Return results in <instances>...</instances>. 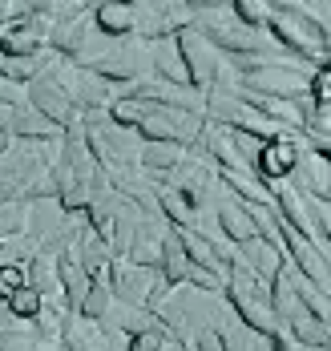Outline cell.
I'll return each mask as SVG.
<instances>
[{
  "label": "cell",
  "instance_id": "obj_1",
  "mask_svg": "<svg viewBox=\"0 0 331 351\" xmlns=\"http://www.w3.org/2000/svg\"><path fill=\"white\" fill-rule=\"evenodd\" d=\"M267 33L275 36L295 61L303 65H323V53H328V33L307 21L303 12H287V8H275L271 21H267Z\"/></svg>",
  "mask_w": 331,
  "mask_h": 351
},
{
  "label": "cell",
  "instance_id": "obj_2",
  "mask_svg": "<svg viewBox=\"0 0 331 351\" xmlns=\"http://www.w3.org/2000/svg\"><path fill=\"white\" fill-rule=\"evenodd\" d=\"M162 287H170V282L162 279V271H158V267H138V263L113 258V267H110V291H113V299H117V303L146 307V311H149V299H154Z\"/></svg>",
  "mask_w": 331,
  "mask_h": 351
},
{
  "label": "cell",
  "instance_id": "obj_3",
  "mask_svg": "<svg viewBox=\"0 0 331 351\" xmlns=\"http://www.w3.org/2000/svg\"><path fill=\"white\" fill-rule=\"evenodd\" d=\"M178 36V49H182V61H186V73H190V85L194 89H210L214 85V77H219V65H222V53L219 45L210 40V36L202 33V29H182V33H174Z\"/></svg>",
  "mask_w": 331,
  "mask_h": 351
},
{
  "label": "cell",
  "instance_id": "obj_4",
  "mask_svg": "<svg viewBox=\"0 0 331 351\" xmlns=\"http://www.w3.org/2000/svg\"><path fill=\"white\" fill-rule=\"evenodd\" d=\"M299 154H303V134H275V138L262 141L255 158V174L275 186V182H287L299 166Z\"/></svg>",
  "mask_w": 331,
  "mask_h": 351
},
{
  "label": "cell",
  "instance_id": "obj_5",
  "mask_svg": "<svg viewBox=\"0 0 331 351\" xmlns=\"http://www.w3.org/2000/svg\"><path fill=\"white\" fill-rule=\"evenodd\" d=\"M25 101H29L33 109H40V113H45V117H49L61 134H65L69 125H77V121H81V109L73 106V97H69L65 89H57L49 77H37L33 85H25Z\"/></svg>",
  "mask_w": 331,
  "mask_h": 351
},
{
  "label": "cell",
  "instance_id": "obj_6",
  "mask_svg": "<svg viewBox=\"0 0 331 351\" xmlns=\"http://www.w3.org/2000/svg\"><path fill=\"white\" fill-rule=\"evenodd\" d=\"M230 258H234V263H243V267H247L251 275H258V279L267 282V287L279 279V271L287 267V254H283V250H279L275 243H267L262 234L247 239L243 246H234V250H230Z\"/></svg>",
  "mask_w": 331,
  "mask_h": 351
},
{
  "label": "cell",
  "instance_id": "obj_7",
  "mask_svg": "<svg viewBox=\"0 0 331 351\" xmlns=\"http://www.w3.org/2000/svg\"><path fill=\"white\" fill-rule=\"evenodd\" d=\"M149 45V69L158 81H174V85H190V73H186L182 49H178V36H154Z\"/></svg>",
  "mask_w": 331,
  "mask_h": 351
},
{
  "label": "cell",
  "instance_id": "obj_8",
  "mask_svg": "<svg viewBox=\"0 0 331 351\" xmlns=\"http://www.w3.org/2000/svg\"><path fill=\"white\" fill-rule=\"evenodd\" d=\"M8 134L16 141H57V138H65L40 109H33L29 101H16L12 106V121H8Z\"/></svg>",
  "mask_w": 331,
  "mask_h": 351
},
{
  "label": "cell",
  "instance_id": "obj_9",
  "mask_svg": "<svg viewBox=\"0 0 331 351\" xmlns=\"http://www.w3.org/2000/svg\"><path fill=\"white\" fill-rule=\"evenodd\" d=\"M186 154H190V149L178 145V141H146V145H142V174H146L149 182H166V178L186 162Z\"/></svg>",
  "mask_w": 331,
  "mask_h": 351
},
{
  "label": "cell",
  "instance_id": "obj_10",
  "mask_svg": "<svg viewBox=\"0 0 331 351\" xmlns=\"http://www.w3.org/2000/svg\"><path fill=\"white\" fill-rule=\"evenodd\" d=\"M61 348L65 351H106V327L97 319H85L69 311L65 327H61Z\"/></svg>",
  "mask_w": 331,
  "mask_h": 351
},
{
  "label": "cell",
  "instance_id": "obj_11",
  "mask_svg": "<svg viewBox=\"0 0 331 351\" xmlns=\"http://www.w3.org/2000/svg\"><path fill=\"white\" fill-rule=\"evenodd\" d=\"M158 271H162V279L170 282V287H182L190 282V254H186L182 239H178V230L170 226V234L162 239V258H158Z\"/></svg>",
  "mask_w": 331,
  "mask_h": 351
},
{
  "label": "cell",
  "instance_id": "obj_12",
  "mask_svg": "<svg viewBox=\"0 0 331 351\" xmlns=\"http://www.w3.org/2000/svg\"><path fill=\"white\" fill-rule=\"evenodd\" d=\"M93 25L106 36H134V4H117V0H101L93 8Z\"/></svg>",
  "mask_w": 331,
  "mask_h": 351
},
{
  "label": "cell",
  "instance_id": "obj_13",
  "mask_svg": "<svg viewBox=\"0 0 331 351\" xmlns=\"http://www.w3.org/2000/svg\"><path fill=\"white\" fill-rule=\"evenodd\" d=\"M40 49H45V45H40L21 21H8V25H4V36H0V57H4V61H8V57H37Z\"/></svg>",
  "mask_w": 331,
  "mask_h": 351
},
{
  "label": "cell",
  "instance_id": "obj_14",
  "mask_svg": "<svg viewBox=\"0 0 331 351\" xmlns=\"http://www.w3.org/2000/svg\"><path fill=\"white\" fill-rule=\"evenodd\" d=\"M154 109V101L149 97H134V93H125V97H117L106 113H110V121H117V125H125V130H138L142 121H146V113Z\"/></svg>",
  "mask_w": 331,
  "mask_h": 351
},
{
  "label": "cell",
  "instance_id": "obj_15",
  "mask_svg": "<svg viewBox=\"0 0 331 351\" xmlns=\"http://www.w3.org/2000/svg\"><path fill=\"white\" fill-rule=\"evenodd\" d=\"M110 307H113V291H110V279H93L89 282V291L81 295V303H77V315H85V319H101L110 315Z\"/></svg>",
  "mask_w": 331,
  "mask_h": 351
},
{
  "label": "cell",
  "instance_id": "obj_16",
  "mask_svg": "<svg viewBox=\"0 0 331 351\" xmlns=\"http://www.w3.org/2000/svg\"><path fill=\"white\" fill-rule=\"evenodd\" d=\"M8 303V315L16 319V323H33V319L40 315V307H45V299H40L33 287H21L12 299H4Z\"/></svg>",
  "mask_w": 331,
  "mask_h": 351
},
{
  "label": "cell",
  "instance_id": "obj_17",
  "mask_svg": "<svg viewBox=\"0 0 331 351\" xmlns=\"http://www.w3.org/2000/svg\"><path fill=\"white\" fill-rule=\"evenodd\" d=\"M37 254V246L29 243V234H4L0 239V267L4 263H29Z\"/></svg>",
  "mask_w": 331,
  "mask_h": 351
},
{
  "label": "cell",
  "instance_id": "obj_18",
  "mask_svg": "<svg viewBox=\"0 0 331 351\" xmlns=\"http://www.w3.org/2000/svg\"><path fill=\"white\" fill-rule=\"evenodd\" d=\"M25 198H12V202H0V239L4 234H25Z\"/></svg>",
  "mask_w": 331,
  "mask_h": 351
},
{
  "label": "cell",
  "instance_id": "obj_19",
  "mask_svg": "<svg viewBox=\"0 0 331 351\" xmlns=\"http://www.w3.org/2000/svg\"><path fill=\"white\" fill-rule=\"evenodd\" d=\"M166 343H170V331H166L162 323H154L146 331H134L125 351H166Z\"/></svg>",
  "mask_w": 331,
  "mask_h": 351
},
{
  "label": "cell",
  "instance_id": "obj_20",
  "mask_svg": "<svg viewBox=\"0 0 331 351\" xmlns=\"http://www.w3.org/2000/svg\"><path fill=\"white\" fill-rule=\"evenodd\" d=\"M21 287H29L25 263H4V267H0V299H12Z\"/></svg>",
  "mask_w": 331,
  "mask_h": 351
},
{
  "label": "cell",
  "instance_id": "obj_21",
  "mask_svg": "<svg viewBox=\"0 0 331 351\" xmlns=\"http://www.w3.org/2000/svg\"><path fill=\"white\" fill-rule=\"evenodd\" d=\"M12 106H16V101L0 97V130H8V121H12Z\"/></svg>",
  "mask_w": 331,
  "mask_h": 351
},
{
  "label": "cell",
  "instance_id": "obj_22",
  "mask_svg": "<svg viewBox=\"0 0 331 351\" xmlns=\"http://www.w3.org/2000/svg\"><path fill=\"white\" fill-rule=\"evenodd\" d=\"M12 134H8V130H0V158H4V154H8V149H12Z\"/></svg>",
  "mask_w": 331,
  "mask_h": 351
},
{
  "label": "cell",
  "instance_id": "obj_23",
  "mask_svg": "<svg viewBox=\"0 0 331 351\" xmlns=\"http://www.w3.org/2000/svg\"><path fill=\"white\" fill-rule=\"evenodd\" d=\"M117 4H134V0H117Z\"/></svg>",
  "mask_w": 331,
  "mask_h": 351
},
{
  "label": "cell",
  "instance_id": "obj_24",
  "mask_svg": "<svg viewBox=\"0 0 331 351\" xmlns=\"http://www.w3.org/2000/svg\"><path fill=\"white\" fill-rule=\"evenodd\" d=\"M328 198H331V190H328Z\"/></svg>",
  "mask_w": 331,
  "mask_h": 351
}]
</instances>
